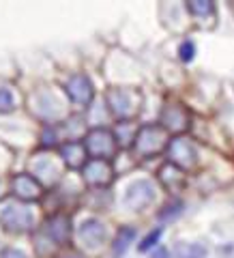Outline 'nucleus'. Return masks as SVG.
Returning a JSON list of instances; mask_svg holds the SVG:
<instances>
[{"label":"nucleus","mask_w":234,"mask_h":258,"mask_svg":"<svg viewBox=\"0 0 234 258\" xmlns=\"http://www.w3.org/2000/svg\"><path fill=\"white\" fill-rule=\"evenodd\" d=\"M152 198H155V185L146 179L133 181L125 191V205L131 211H142L144 207L152 203Z\"/></svg>","instance_id":"f257e3e1"},{"label":"nucleus","mask_w":234,"mask_h":258,"mask_svg":"<svg viewBox=\"0 0 234 258\" xmlns=\"http://www.w3.org/2000/svg\"><path fill=\"white\" fill-rule=\"evenodd\" d=\"M114 136L108 129H93L86 138V151L93 155V159H108L114 153Z\"/></svg>","instance_id":"f03ea898"},{"label":"nucleus","mask_w":234,"mask_h":258,"mask_svg":"<svg viewBox=\"0 0 234 258\" xmlns=\"http://www.w3.org/2000/svg\"><path fill=\"white\" fill-rule=\"evenodd\" d=\"M0 220L7 224L9 230H28L32 226V211L28 207H18V205H7L0 211Z\"/></svg>","instance_id":"7ed1b4c3"},{"label":"nucleus","mask_w":234,"mask_h":258,"mask_svg":"<svg viewBox=\"0 0 234 258\" xmlns=\"http://www.w3.org/2000/svg\"><path fill=\"white\" fill-rule=\"evenodd\" d=\"M67 93H69V97H71V101L86 106V103L93 99V95H95L93 82L88 80V76L75 74V76L69 78V82H67Z\"/></svg>","instance_id":"20e7f679"},{"label":"nucleus","mask_w":234,"mask_h":258,"mask_svg":"<svg viewBox=\"0 0 234 258\" xmlns=\"http://www.w3.org/2000/svg\"><path fill=\"white\" fill-rule=\"evenodd\" d=\"M80 237H82V241L86 245H101L103 239H106V226H103V222L95 220V217H91V220H84L82 226H80Z\"/></svg>","instance_id":"39448f33"},{"label":"nucleus","mask_w":234,"mask_h":258,"mask_svg":"<svg viewBox=\"0 0 234 258\" xmlns=\"http://www.w3.org/2000/svg\"><path fill=\"white\" fill-rule=\"evenodd\" d=\"M86 181L93 185H106L110 181V166L106 164V159H91L86 166Z\"/></svg>","instance_id":"423d86ee"},{"label":"nucleus","mask_w":234,"mask_h":258,"mask_svg":"<svg viewBox=\"0 0 234 258\" xmlns=\"http://www.w3.org/2000/svg\"><path fill=\"white\" fill-rule=\"evenodd\" d=\"M170 155H172V159L181 161V164H193L196 149L191 147V142L187 138H176L170 142Z\"/></svg>","instance_id":"0eeeda50"},{"label":"nucleus","mask_w":234,"mask_h":258,"mask_svg":"<svg viewBox=\"0 0 234 258\" xmlns=\"http://www.w3.org/2000/svg\"><path fill=\"white\" fill-rule=\"evenodd\" d=\"M135 239V228L131 226H123V228L118 230V235L114 239V243H112V256L114 258H123L129 249V243Z\"/></svg>","instance_id":"6e6552de"},{"label":"nucleus","mask_w":234,"mask_h":258,"mask_svg":"<svg viewBox=\"0 0 234 258\" xmlns=\"http://www.w3.org/2000/svg\"><path fill=\"white\" fill-rule=\"evenodd\" d=\"M47 232H50V239L56 243H62L69 235V220L64 215H56L54 220L47 222Z\"/></svg>","instance_id":"1a4fd4ad"},{"label":"nucleus","mask_w":234,"mask_h":258,"mask_svg":"<svg viewBox=\"0 0 234 258\" xmlns=\"http://www.w3.org/2000/svg\"><path fill=\"white\" fill-rule=\"evenodd\" d=\"M13 185H15V191H18L22 198H26V200L39 196V183L28 174H20Z\"/></svg>","instance_id":"9d476101"},{"label":"nucleus","mask_w":234,"mask_h":258,"mask_svg":"<svg viewBox=\"0 0 234 258\" xmlns=\"http://www.w3.org/2000/svg\"><path fill=\"white\" fill-rule=\"evenodd\" d=\"M174 258H206L202 243H179L174 247Z\"/></svg>","instance_id":"9b49d317"},{"label":"nucleus","mask_w":234,"mask_h":258,"mask_svg":"<svg viewBox=\"0 0 234 258\" xmlns=\"http://www.w3.org/2000/svg\"><path fill=\"white\" fill-rule=\"evenodd\" d=\"M161 235H164V228H155V230H150L146 237H144L142 241H140V245H138V249L140 252H148V249H152L157 243H159V239H161Z\"/></svg>","instance_id":"f8f14e48"},{"label":"nucleus","mask_w":234,"mask_h":258,"mask_svg":"<svg viewBox=\"0 0 234 258\" xmlns=\"http://www.w3.org/2000/svg\"><path fill=\"white\" fill-rule=\"evenodd\" d=\"M181 213H183V203H181V200H172V203H168L157 213V217H159V220H172V217L181 215Z\"/></svg>","instance_id":"ddd939ff"},{"label":"nucleus","mask_w":234,"mask_h":258,"mask_svg":"<svg viewBox=\"0 0 234 258\" xmlns=\"http://www.w3.org/2000/svg\"><path fill=\"white\" fill-rule=\"evenodd\" d=\"M15 108V97L9 88H0V112H11Z\"/></svg>","instance_id":"4468645a"},{"label":"nucleus","mask_w":234,"mask_h":258,"mask_svg":"<svg viewBox=\"0 0 234 258\" xmlns=\"http://www.w3.org/2000/svg\"><path fill=\"white\" fill-rule=\"evenodd\" d=\"M179 56L183 62H191L193 56H196V43L191 41V39H187V41H183L181 47H179Z\"/></svg>","instance_id":"2eb2a0df"},{"label":"nucleus","mask_w":234,"mask_h":258,"mask_svg":"<svg viewBox=\"0 0 234 258\" xmlns=\"http://www.w3.org/2000/svg\"><path fill=\"white\" fill-rule=\"evenodd\" d=\"M189 11L193 15H208V13H213V3H206V0H196V3H189Z\"/></svg>","instance_id":"dca6fc26"},{"label":"nucleus","mask_w":234,"mask_h":258,"mask_svg":"<svg viewBox=\"0 0 234 258\" xmlns=\"http://www.w3.org/2000/svg\"><path fill=\"white\" fill-rule=\"evenodd\" d=\"M0 258H26V254H22L18 247H5L0 252Z\"/></svg>","instance_id":"f3484780"},{"label":"nucleus","mask_w":234,"mask_h":258,"mask_svg":"<svg viewBox=\"0 0 234 258\" xmlns=\"http://www.w3.org/2000/svg\"><path fill=\"white\" fill-rule=\"evenodd\" d=\"M150 258H172V256H170V252H168L166 247H157V252L152 254Z\"/></svg>","instance_id":"a211bd4d"},{"label":"nucleus","mask_w":234,"mask_h":258,"mask_svg":"<svg viewBox=\"0 0 234 258\" xmlns=\"http://www.w3.org/2000/svg\"><path fill=\"white\" fill-rule=\"evenodd\" d=\"M67 258H80V256H67Z\"/></svg>","instance_id":"6ab92c4d"}]
</instances>
